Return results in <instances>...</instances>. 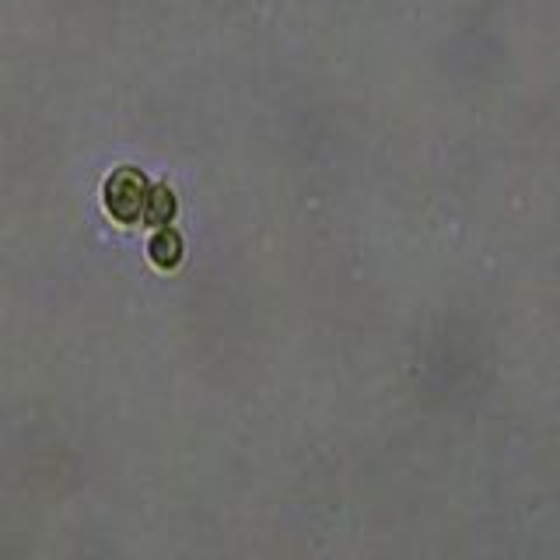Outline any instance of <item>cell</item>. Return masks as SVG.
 Segmentation results:
<instances>
[{"label":"cell","instance_id":"7a4b0ae2","mask_svg":"<svg viewBox=\"0 0 560 560\" xmlns=\"http://www.w3.org/2000/svg\"><path fill=\"white\" fill-rule=\"evenodd\" d=\"M147 256H151V263L158 266V270H175V266L182 263V235L175 228H158L154 231V238L147 242Z\"/></svg>","mask_w":560,"mask_h":560},{"label":"cell","instance_id":"3957f363","mask_svg":"<svg viewBox=\"0 0 560 560\" xmlns=\"http://www.w3.org/2000/svg\"><path fill=\"white\" fill-rule=\"evenodd\" d=\"M172 217H175V193L165 186V182H158V186L147 189L144 221L154 224V228H165V224H172Z\"/></svg>","mask_w":560,"mask_h":560},{"label":"cell","instance_id":"6da1fadb","mask_svg":"<svg viewBox=\"0 0 560 560\" xmlns=\"http://www.w3.org/2000/svg\"><path fill=\"white\" fill-rule=\"evenodd\" d=\"M147 179L140 168H116V172L105 179L102 186V203L119 224H133L144 217V203H147Z\"/></svg>","mask_w":560,"mask_h":560}]
</instances>
